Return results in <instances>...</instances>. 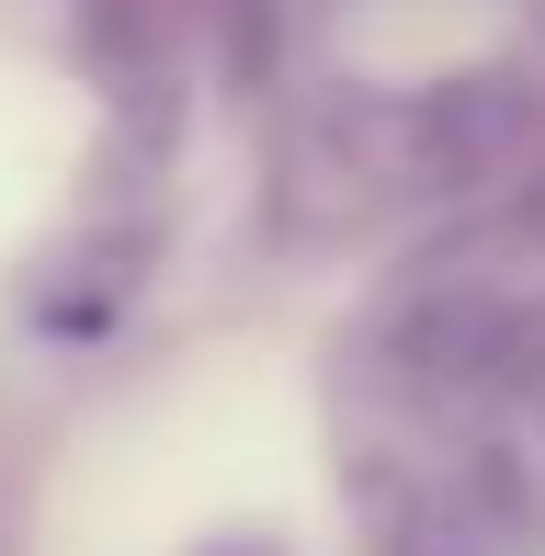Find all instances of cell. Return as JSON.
<instances>
[{"label":"cell","instance_id":"obj_1","mask_svg":"<svg viewBox=\"0 0 545 556\" xmlns=\"http://www.w3.org/2000/svg\"><path fill=\"white\" fill-rule=\"evenodd\" d=\"M386 330H398L409 364H523L545 352V205L478 227V239H455L432 273L386 307Z\"/></svg>","mask_w":545,"mask_h":556}]
</instances>
